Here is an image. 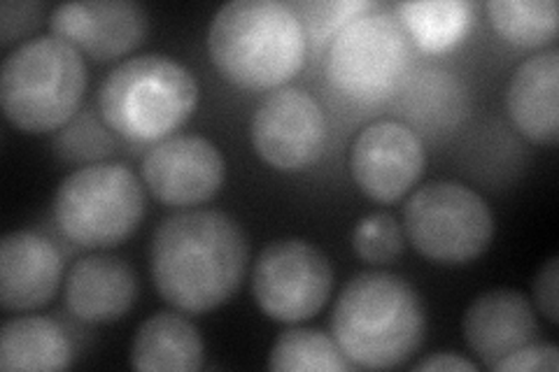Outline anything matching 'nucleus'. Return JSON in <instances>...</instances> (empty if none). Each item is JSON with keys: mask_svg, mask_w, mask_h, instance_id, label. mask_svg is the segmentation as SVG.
<instances>
[{"mask_svg": "<svg viewBox=\"0 0 559 372\" xmlns=\"http://www.w3.org/2000/svg\"><path fill=\"white\" fill-rule=\"evenodd\" d=\"M152 279L166 303L189 314L229 303L250 261L242 226L219 209H187L156 226Z\"/></svg>", "mask_w": 559, "mask_h": 372, "instance_id": "nucleus-1", "label": "nucleus"}, {"mask_svg": "<svg viewBox=\"0 0 559 372\" xmlns=\"http://www.w3.org/2000/svg\"><path fill=\"white\" fill-rule=\"evenodd\" d=\"M306 47L301 16L280 0H234L217 10L207 31L210 59L222 77L252 92L299 75Z\"/></svg>", "mask_w": 559, "mask_h": 372, "instance_id": "nucleus-2", "label": "nucleus"}, {"mask_svg": "<svg viewBox=\"0 0 559 372\" xmlns=\"http://www.w3.org/2000/svg\"><path fill=\"white\" fill-rule=\"evenodd\" d=\"M427 316L404 277L359 273L343 287L331 335L355 368L388 370L406 363L425 340Z\"/></svg>", "mask_w": 559, "mask_h": 372, "instance_id": "nucleus-3", "label": "nucleus"}, {"mask_svg": "<svg viewBox=\"0 0 559 372\" xmlns=\"http://www.w3.org/2000/svg\"><path fill=\"white\" fill-rule=\"evenodd\" d=\"M199 105V84L182 63L143 55L119 63L98 92V112L131 143H159L178 131Z\"/></svg>", "mask_w": 559, "mask_h": 372, "instance_id": "nucleus-4", "label": "nucleus"}, {"mask_svg": "<svg viewBox=\"0 0 559 372\" xmlns=\"http://www.w3.org/2000/svg\"><path fill=\"white\" fill-rule=\"evenodd\" d=\"M84 92V57L57 35L20 45L0 68V105L24 133L63 129L80 112Z\"/></svg>", "mask_w": 559, "mask_h": 372, "instance_id": "nucleus-5", "label": "nucleus"}, {"mask_svg": "<svg viewBox=\"0 0 559 372\" xmlns=\"http://www.w3.org/2000/svg\"><path fill=\"white\" fill-rule=\"evenodd\" d=\"M145 215V191L124 164H94L70 172L55 196L61 233L86 250L124 242Z\"/></svg>", "mask_w": 559, "mask_h": 372, "instance_id": "nucleus-6", "label": "nucleus"}, {"mask_svg": "<svg viewBox=\"0 0 559 372\" xmlns=\"http://www.w3.org/2000/svg\"><path fill=\"white\" fill-rule=\"evenodd\" d=\"M406 236L425 259L462 265L478 259L495 238L487 201L462 182H431L404 207Z\"/></svg>", "mask_w": 559, "mask_h": 372, "instance_id": "nucleus-7", "label": "nucleus"}, {"mask_svg": "<svg viewBox=\"0 0 559 372\" xmlns=\"http://www.w3.org/2000/svg\"><path fill=\"white\" fill-rule=\"evenodd\" d=\"M411 63V35L378 5L357 14L329 43L326 77L355 100H380L394 92Z\"/></svg>", "mask_w": 559, "mask_h": 372, "instance_id": "nucleus-8", "label": "nucleus"}, {"mask_svg": "<svg viewBox=\"0 0 559 372\" xmlns=\"http://www.w3.org/2000/svg\"><path fill=\"white\" fill-rule=\"evenodd\" d=\"M331 289L334 271L329 259L306 240H275L254 263V300L275 322H306L326 305Z\"/></svg>", "mask_w": 559, "mask_h": 372, "instance_id": "nucleus-9", "label": "nucleus"}, {"mask_svg": "<svg viewBox=\"0 0 559 372\" xmlns=\"http://www.w3.org/2000/svg\"><path fill=\"white\" fill-rule=\"evenodd\" d=\"M250 135L254 152L269 166L296 172L322 156L326 117L322 105L304 88L280 86L254 110Z\"/></svg>", "mask_w": 559, "mask_h": 372, "instance_id": "nucleus-10", "label": "nucleus"}, {"mask_svg": "<svg viewBox=\"0 0 559 372\" xmlns=\"http://www.w3.org/2000/svg\"><path fill=\"white\" fill-rule=\"evenodd\" d=\"M140 175L156 201L189 207L210 201L222 189L226 164L207 137L170 135L145 154Z\"/></svg>", "mask_w": 559, "mask_h": 372, "instance_id": "nucleus-11", "label": "nucleus"}, {"mask_svg": "<svg viewBox=\"0 0 559 372\" xmlns=\"http://www.w3.org/2000/svg\"><path fill=\"white\" fill-rule=\"evenodd\" d=\"M349 170L371 201L394 203L423 177L425 145L406 123L382 119L357 135Z\"/></svg>", "mask_w": 559, "mask_h": 372, "instance_id": "nucleus-12", "label": "nucleus"}, {"mask_svg": "<svg viewBox=\"0 0 559 372\" xmlns=\"http://www.w3.org/2000/svg\"><path fill=\"white\" fill-rule=\"evenodd\" d=\"M51 35L94 61L129 55L147 35V12L131 0H82L63 3L49 20Z\"/></svg>", "mask_w": 559, "mask_h": 372, "instance_id": "nucleus-13", "label": "nucleus"}, {"mask_svg": "<svg viewBox=\"0 0 559 372\" xmlns=\"http://www.w3.org/2000/svg\"><path fill=\"white\" fill-rule=\"evenodd\" d=\"M63 275L57 244L35 230H12L0 242V305L26 312L55 298Z\"/></svg>", "mask_w": 559, "mask_h": 372, "instance_id": "nucleus-14", "label": "nucleus"}, {"mask_svg": "<svg viewBox=\"0 0 559 372\" xmlns=\"http://www.w3.org/2000/svg\"><path fill=\"white\" fill-rule=\"evenodd\" d=\"M462 333L476 357L492 368L515 349L536 340L538 324L530 298L515 289H492L468 305Z\"/></svg>", "mask_w": 559, "mask_h": 372, "instance_id": "nucleus-15", "label": "nucleus"}, {"mask_svg": "<svg viewBox=\"0 0 559 372\" xmlns=\"http://www.w3.org/2000/svg\"><path fill=\"white\" fill-rule=\"evenodd\" d=\"M66 308L84 324H110L124 316L138 298V277L119 256L80 259L66 277Z\"/></svg>", "mask_w": 559, "mask_h": 372, "instance_id": "nucleus-16", "label": "nucleus"}, {"mask_svg": "<svg viewBox=\"0 0 559 372\" xmlns=\"http://www.w3.org/2000/svg\"><path fill=\"white\" fill-rule=\"evenodd\" d=\"M506 105L518 131L538 145L559 137V49L550 47L524 61L511 77Z\"/></svg>", "mask_w": 559, "mask_h": 372, "instance_id": "nucleus-17", "label": "nucleus"}, {"mask_svg": "<svg viewBox=\"0 0 559 372\" xmlns=\"http://www.w3.org/2000/svg\"><path fill=\"white\" fill-rule=\"evenodd\" d=\"M203 338L187 316L156 312L140 324L131 347V365L150 372H194L203 368Z\"/></svg>", "mask_w": 559, "mask_h": 372, "instance_id": "nucleus-18", "label": "nucleus"}, {"mask_svg": "<svg viewBox=\"0 0 559 372\" xmlns=\"http://www.w3.org/2000/svg\"><path fill=\"white\" fill-rule=\"evenodd\" d=\"M75 351L66 331L49 316H20L0 331V370L55 372L73 365Z\"/></svg>", "mask_w": 559, "mask_h": 372, "instance_id": "nucleus-19", "label": "nucleus"}, {"mask_svg": "<svg viewBox=\"0 0 559 372\" xmlns=\"http://www.w3.org/2000/svg\"><path fill=\"white\" fill-rule=\"evenodd\" d=\"M394 14L419 49L441 55L452 49L474 24V3L466 0H423L399 3Z\"/></svg>", "mask_w": 559, "mask_h": 372, "instance_id": "nucleus-20", "label": "nucleus"}, {"mask_svg": "<svg viewBox=\"0 0 559 372\" xmlns=\"http://www.w3.org/2000/svg\"><path fill=\"white\" fill-rule=\"evenodd\" d=\"M269 368L275 372H347L355 365L341 351L334 335L314 328H289L275 338Z\"/></svg>", "mask_w": 559, "mask_h": 372, "instance_id": "nucleus-21", "label": "nucleus"}, {"mask_svg": "<svg viewBox=\"0 0 559 372\" xmlns=\"http://www.w3.org/2000/svg\"><path fill=\"white\" fill-rule=\"evenodd\" d=\"M487 14L501 38L518 47H544L557 38L555 0H489Z\"/></svg>", "mask_w": 559, "mask_h": 372, "instance_id": "nucleus-22", "label": "nucleus"}, {"mask_svg": "<svg viewBox=\"0 0 559 372\" xmlns=\"http://www.w3.org/2000/svg\"><path fill=\"white\" fill-rule=\"evenodd\" d=\"M115 152L112 129L92 105L80 108L55 137V154L66 164L94 166L103 164Z\"/></svg>", "mask_w": 559, "mask_h": 372, "instance_id": "nucleus-23", "label": "nucleus"}, {"mask_svg": "<svg viewBox=\"0 0 559 372\" xmlns=\"http://www.w3.org/2000/svg\"><path fill=\"white\" fill-rule=\"evenodd\" d=\"M353 247L366 263H390L404 252V230L388 212H373L355 226Z\"/></svg>", "mask_w": 559, "mask_h": 372, "instance_id": "nucleus-24", "label": "nucleus"}, {"mask_svg": "<svg viewBox=\"0 0 559 372\" xmlns=\"http://www.w3.org/2000/svg\"><path fill=\"white\" fill-rule=\"evenodd\" d=\"M376 8L369 0H331V3H304L296 5V14L301 16V24L306 31V38H312L318 45L331 43L334 35L347 24L353 22L357 14Z\"/></svg>", "mask_w": 559, "mask_h": 372, "instance_id": "nucleus-25", "label": "nucleus"}, {"mask_svg": "<svg viewBox=\"0 0 559 372\" xmlns=\"http://www.w3.org/2000/svg\"><path fill=\"white\" fill-rule=\"evenodd\" d=\"M45 3H31V0H5L0 3V43L3 47L28 38L43 24Z\"/></svg>", "mask_w": 559, "mask_h": 372, "instance_id": "nucleus-26", "label": "nucleus"}, {"mask_svg": "<svg viewBox=\"0 0 559 372\" xmlns=\"http://www.w3.org/2000/svg\"><path fill=\"white\" fill-rule=\"evenodd\" d=\"M497 372H557L559 370V351L550 343H530L515 349L509 357H503L492 365Z\"/></svg>", "mask_w": 559, "mask_h": 372, "instance_id": "nucleus-27", "label": "nucleus"}, {"mask_svg": "<svg viewBox=\"0 0 559 372\" xmlns=\"http://www.w3.org/2000/svg\"><path fill=\"white\" fill-rule=\"evenodd\" d=\"M557 281H559V256H550L546 265H540V271L534 277V303L550 324L559 322Z\"/></svg>", "mask_w": 559, "mask_h": 372, "instance_id": "nucleus-28", "label": "nucleus"}, {"mask_svg": "<svg viewBox=\"0 0 559 372\" xmlns=\"http://www.w3.org/2000/svg\"><path fill=\"white\" fill-rule=\"evenodd\" d=\"M415 372H425V370H468V372H476L478 365L471 363L468 359L460 357V353L454 351H439L433 353V357H427L419 363L413 365Z\"/></svg>", "mask_w": 559, "mask_h": 372, "instance_id": "nucleus-29", "label": "nucleus"}]
</instances>
